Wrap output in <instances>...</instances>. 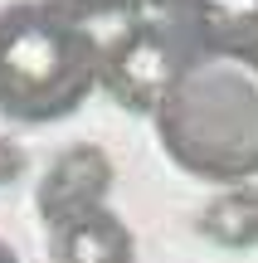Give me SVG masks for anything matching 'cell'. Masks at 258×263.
Wrapping results in <instances>:
<instances>
[{
  "instance_id": "obj_9",
  "label": "cell",
  "mask_w": 258,
  "mask_h": 263,
  "mask_svg": "<svg viewBox=\"0 0 258 263\" xmlns=\"http://www.w3.org/2000/svg\"><path fill=\"white\" fill-rule=\"evenodd\" d=\"M15 176H25V151L10 137H0V185H10Z\"/></svg>"
},
{
  "instance_id": "obj_7",
  "label": "cell",
  "mask_w": 258,
  "mask_h": 263,
  "mask_svg": "<svg viewBox=\"0 0 258 263\" xmlns=\"http://www.w3.org/2000/svg\"><path fill=\"white\" fill-rule=\"evenodd\" d=\"M195 229L220 249H253L258 244V190L239 185V190L214 195Z\"/></svg>"
},
{
  "instance_id": "obj_3",
  "label": "cell",
  "mask_w": 258,
  "mask_h": 263,
  "mask_svg": "<svg viewBox=\"0 0 258 263\" xmlns=\"http://www.w3.org/2000/svg\"><path fill=\"white\" fill-rule=\"evenodd\" d=\"M190 64L195 54L161 15H136L112 44H103V93L127 112L156 117Z\"/></svg>"
},
{
  "instance_id": "obj_4",
  "label": "cell",
  "mask_w": 258,
  "mask_h": 263,
  "mask_svg": "<svg viewBox=\"0 0 258 263\" xmlns=\"http://www.w3.org/2000/svg\"><path fill=\"white\" fill-rule=\"evenodd\" d=\"M161 20L195 59L258 64V0H161Z\"/></svg>"
},
{
  "instance_id": "obj_8",
  "label": "cell",
  "mask_w": 258,
  "mask_h": 263,
  "mask_svg": "<svg viewBox=\"0 0 258 263\" xmlns=\"http://www.w3.org/2000/svg\"><path fill=\"white\" fill-rule=\"evenodd\" d=\"M58 10H68L73 20H107V15H127V20H136L151 0H54Z\"/></svg>"
},
{
  "instance_id": "obj_10",
  "label": "cell",
  "mask_w": 258,
  "mask_h": 263,
  "mask_svg": "<svg viewBox=\"0 0 258 263\" xmlns=\"http://www.w3.org/2000/svg\"><path fill=\"white\" fill-rule=\"evenodd\" d=\"M0 263H19V254H15V249L5 244V239H0Z\"/></svg>"
},
{
  "instance_id": "obj_5",
  "label": "cell",
  "mask_w": 258,
  "mask_h": 263,
  "mask_svg": "<svg viewBox=\"0 0 258 263\" xmlns=\"http://www.w3.org/2000/svg\"><path fill=\"white\" fill-rule=\"evenodd\" d=\"M112 156H107L97 141H73L64 146L54 161H49L44 180L34 190V205H39V219L49 229L64 224V219L83 215V210H103L107 195H112Z\"/></svg>"
},
{
  "instance_id": "obj_1",
  "label": "cell",
  "mask_w": 258,
  "mask_h": 263,
  "mask_svg": "<svg viewBox=\"0 0 258 263\" xmlns=\"http://www.w3.org/2000/svg\"><path fill=\"white\" fill-rule=\"evenodd\" d=\"M103 88L97 34L54 0H15L0 10V117L49 127L73 117Z\"/></svg>"
},
{
  "instance_id": "obj_6",
  "label": "cell",
  "mask_w": 258,
  "mask_h": 263,
  "mask_svg": "<svg viewBox=\"0 0 258 263\" xmlns=\"http://www.w3.org/2000/svg\"><path fill=\"white\" fill-rule=\"evenodd\" d=\"M49 258L54 263H136V239L112 210H83L49 229Z\"/></svg>"
},
{
  "instance_id": "obj_2",
  "label": "cell",
  "mask_w": 258,
  "mask_h": 263,
  "mask_svg": "<svg viewBox=\"0 0 258 263\" xmlns=\"http://www.w3.org/2000/svg\"><path fill=\"white\" fill-rule=\"evenodd\" d=\"M151 122L171 166L239 190L249 176H258V64L195 59Z\"/></svg>"
}]
</instances>
